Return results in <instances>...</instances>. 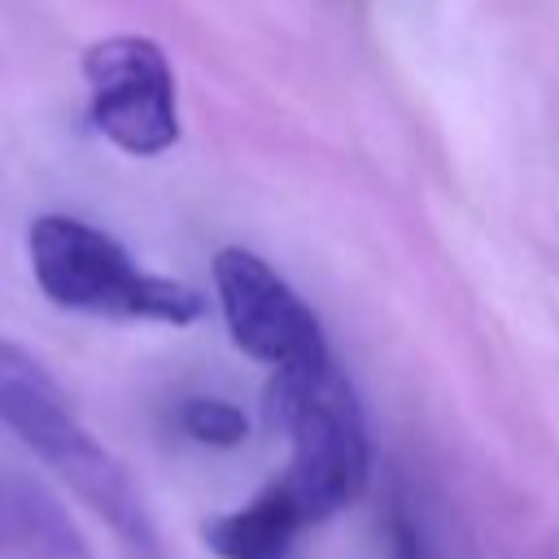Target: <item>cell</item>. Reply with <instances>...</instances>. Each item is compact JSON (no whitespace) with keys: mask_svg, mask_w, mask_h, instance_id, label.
Instances as JSON below:
<instances>
[{"mask_svg":"<svg viewBox=\"0 0 559 559\" xmlns=\"http://www.w3.org/2000/svg\"><path fill=\"white\" fill-rule=\"evenodd\" d=\"M9 349H13V345H9V341H0V367H4V358H9Z\"/></svg>","mask_w":559,"mask_h":559,"instance_id":"cell-11","label":"cell"},{"mask_svg":"<svg viewBox=\"0 0 559 559\" xmlns=\"http://www.w3.org/2000/svg\"><path fill=\"white\" fill-rule=\"evenodd\" d=\"M271 419L288 432L293 459L280 476L306 524L328 520L367 485V428L349 380L332 358L310 367H275L266 389Z\"/></svg>","mask_w":559,"mask_h":559,"instance_id":"cell-2","label":"cell"},{"mask_svg":"<svg viewBox=\"0 0 559 559\" xmlns=\"http://www.w3.org/2000/svg\"><path fill=\"white\" fill-rule=\"evenodd\" d=\"M297 528H306V520L293 507V498L284 493V485L275 480L249 507L214 515L201 533L218 559H284Z\"/></svg>","mask_w":559,"mask_h":559,"instance_id":"cell-7","label":"cell"},{"mask_svg":"<svg viewBox=\"0 0 559 559\" xmlns=\"http://www.w3.org/2000/svg\"><path fill=\"white\" fill-rule=\"evenodd\" d=\"M214 288L231 341L271 367H310L332 358L314 310L249 249H218Z\"/></svg>","mask_w":559,"mask_h":559,"instance_id":"cell-5","label":"cell"},{"mask_svg":"<svg viewBox=\"0 0 559 559\" xmlns=\"http://www.w3.org/2000/svg\"><path fill=\"white\" fill-rule=\"evenodd\" d=\"M9 493H13V467H0V533H4V515H9Z\"/></svg>","mask_w":559,"mask_h":559,"instance_id":"cell-10","label":"cell"},{"mask_svg":"<svg viewBox=\"0 0 559 559\" xmlns=\"http://www.w3.org/2000/svg\"><path fill=\"white\" fill-rule=\"evenodd\" d=\"M0 419L22 437V445L57 472L118 537L131 546H153L148 511L127 476V467L79 424L61 389L48 380V371L22 354L17 345L9 349L0 367Z\"/></svg>","mask_w":559,"mask_h":559,"instance_id":"cell-3","label":"cell"},{"mask_svg":"<svg viewBox=\"0 0 559 559\" xmlns=\"http://www.w3.org/2000/svg\"><path fill=\"white\" fill-rule=\"evenodd\" d=\"M0 555L9 559H96L66 515V507L26 472H13L9 520L0 533Z\"/></svg>","mask_w":559,"mask_h":559,"instance_id":"cell-6","label":"cell"},{"mask_svg":"<svg viewBox=\"0 0 559 559\" xmlns=\"http://www.w3.org/2000/svg\"><path fill=\"white\" fill-rule=\"evenodd\" d=\"M389 550H393V559H432L419 515L402 485H393V493H389Z\"/></svg>","mask_w":559,"mask_h":559,"instance_id":"cell-9","label":"cell"},{"mask_svg":"<svg viewBox=\"0 0 559 559\" xmlns=\"http://www.w3.org/2000/svg\"><path fill=\"white\" fill-rule=\"evenodd\" d=\"M92 127L131 157H157L179 140L175 74L157 39L105 35L83 52Z\"/></svg>","mask_w":559,"mask_h":559,"instance_id":"cell-4","label":"cell"},{"mask_svg":"<svg viewBox=\"0 0 559 559\" xmlns=\"http://www.w3.org/2000/svg\"><path fill=\"white\" fill-rule=\"evenodd\" d=\"M179 428L201 445H240L249 432V419L240 406L223 397H188L179 406Z\"/></svg>","mask_w":559,"mask_h":559,"instance_id":"cell-8","label":"cell"},{"mask_svg":"<svg viewBox=\"0 0 559 559\" xmlns=\"http://www.w3.org/2000/svg\"><path fill=\"white\" fill-rule=\"evenodd\" d=\"M26 253L39 293L61 310L170 328H183L205 310L192 284L135 266L109 231L70 214H39L26 231Z\"/></svg>","mask_w":559,"mask_h":559,"instance_id":"cell-1","label":"cell"}]
</instances>
